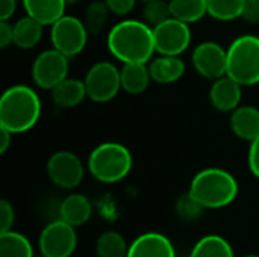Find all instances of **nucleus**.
I'll use <instances>...</instances> for the list:
<instances>
[{
  "instance_id": "3",
  "label": "nucleus",
  "mask_w": 259,
  "mask_h": 257,
  "mask_svg": "<svg viewBox=\"0 0 259 257\" xmlns=\"http://www.w3.org/2000/svg\"><path fill=\"white\" fill-rule=\"evenodd\" d=\"M188 194L205 209H220L237 198L238 183L226 170L206 168L193 177Z\"/></svg>"
},
{
  "instance_id": "31",
  "label": "nucleus",
  "mask_w": 259,
  "mask_h": 257,
  "mask_svg": "<svg viewBox=\"0 0 259 257\" xmlns=\"http://www.w3.org/2000/svg\"><path fill=\"white\" fill-rule=\"evenodd\" d=\"M105 3L109 8L111 14L121 17V15H127L134 9L137 0H105Z\"/></svg>"
},
{
  "instance_id": "15",
  "label": "nucleus",
  "mask_w": 259,
  "mask_h": 257,
  "mask_svg": "<svg viewBox=\"0 0 259 257\" xmlns=\"http://www.w3.org/2000/svg\"><path fill=\"white\" fill-rule=\"evenodd\" d=\"M231 129L243 141L252 142L259 136V109L253 106H238L231 115Z\"/></svg>"
},
{
  "instance_id": "22",
  "label": "nucleus",
  "mask_w": 259,
  "mask_h": 257,
  "mask_svg": "<svg viewBox=\"0 0 259 257\" xmlns=\"http://www.w3.org/2000/svg\"><path fill=\"white\" fill-rule=\"evenodd\" d=\"M190 257H235L231 244L219 236V235H208L203 236L191 250Z\"/></svg>"
},
{
  "instance_id": "23",
  "label": "nucleus",
  "mask_w": 259,
  "mask_h": 257,
  "mask_svg": "<svg viewBox=\"0 0 259 257\" xmlns=\"http://www.w3.org/2000/svg\"><path fill=\"white\" fill-rule=\"evenodd\" d=\"M0 257H33V250L26 236L9 230L0 235Z\"/></svg>"
},
{
  "instance_id": "9",
  "label": "nucleus",
  "mask_w": 259,
  "mask_h": 257,
  "mask_svg": "<svg viewBox=\"0 0 259 257\" xmlns=\"http://www.w3.org/2000/svg\"><path fill=\"white\" fill-rule=\"evenodd\" d=\"M153 36L156 52L164 56H179L191 44L190 24L175 17L155 26Z\"/></svg>"
},
{
  "instance_id": "20",
  "label": "nucleus",
  "mask_w": 259,
  "mask_h": 257,
  "mask_svg": "<svg viewBox=\"0 0 259 257\" xmlns=\"http://www.w3.org/2000/svg\"><path fill=\"white\" fill-rule=\"evenodd\" d=\"M85 97H88L85 82L79 79L67 77L52 89V98L55 105L65 109L80 105L85 100Z\"/></svg>"
},
{
  "instance_id": "8",
  "label": "nucleus",
  "mask_w": 259,
  "mask_h": 257,
  "mask_svg": "<svg viewBox=\"0 0 259 257\" xmlns=\"http://www.w3.org/2000/svg\"><path fill=\"white\" fill-rule=\"evenodd\" d=\"M32 80L41 89H53L68 77V56L56 48L41 52L32 64Z\"/></svg>"
},
{
  "instance_id": "18",
  "label": "nucleus",
  "mask_w": 259,
  "mask_h": 257,
  "mask_svg": "<svg viewBox=\"0 0 259 257\" xmlns=\"http://www.w3.org/2000/svg\"><path fill=\"white\" fill-rule=\"evenodd\" d=\"M120 77H121V89L134 95L144 92L152 80L149 65L141 62L123 64L120 70Z\"/></svg>"
},
{
  "instance_id": "11",
  "label": "nucleus",
  "mask_w": 259,
  "mask_h": 257,
  "mask_svg": "<svg viewBox=\"0 0 259 257\" xmlns=\"http://www.w3.org/2000/svg\"><path fill=\"white\" fill-rule=\"evenodd\" d=\"M83 164L71 151H56L47 162L49 179L62 189H74L83 180Z\"/></svg>"
},
{
  "instance_id": "14",
  "label": "nucleus",
  "mask_w": 259,
  "mask_h": 257,
  "mask_svg": "<svg viewBox=\"0 0 259 257\" xmlns=\"http://www.w3.org/2000/svg\"><path fill=\"white\" fill-rule=\"evenodd\" d=\"M127 257H176L173 244L161 233H144L129 247Z\"/></svg>"
},
{
  "instance_id": "36",
  "label": "nucleus",
  "mask_w": 259,
  "mask_h": 257,
  "mask_svg": "<svg viewBox=\"0 0 259 257\" xmlns=\"http://www.w3.org/2000/svg\"><path fill=\"white\" fill-rule=\"evenodd\" d=\"M12 135L14 133H11L9 130L0 127V155L6 153V150L9 148V145L12 142Z\"/></svg>"
},
{
  "instance_id": "7",
  "label": "nucleus",
  "mask_w": 259,
  "mask_h": 257,
  "mask_svg": "<svg viewBox=\"0 0 259 257\" xmlns=\"http://www.w3.org/2000/svg\"><path fill=\"white\" fill-rule=\"evenodd\" d=\"M88 29L85 23L76 17L64 15L52 24L50 38L53 48L65 56H77L83 52L88 41Z\"/></svg>"
},
{
  "instance_id": "26",
  "label": "nucleus",
  "mask_w": 259,
  "mask_h": 257,
  "mask_svg": "<svg viewBox=\"0 0 259 257\" xmlns=\"http://www.w3.org/2000/svg\"><path fill=\"white\" fill-rule=\"evenodd\" d=\"M129 247L124 238L117 232H105L96 242V253L99 257H127Z\"/></svg>"
},
{
  "instance_id": "39",
  "label": "nucleus",
  "mask_w": 259,
  "mask_h": 257,
  "mask_svg": "<svg viewBox=\"0 0 259 257\" xmlns=\"http://www.w3.org/2000/svg\"><path fill=\"white\" fill-rule=\"evenodd\" d=\"M141 2H144V3H146V2H150V0H141Z\"/></svg>"
},
{
  "instance_id": "28",
  "label": "nucleus",
  "mask_w": 259,
  "mask_h": 257,
  "mask_svg": "<svg viewBox=\"0 0 259 257\" xmlns=\"http://www.w3.org/2000/svg\"><path fill=\"white\" fill-rule=\"evenodd\" d=\"M143 17L144 21L155 27L161 23H164L165 20H168L171 15V8H170V2L167 0H150L146 2L144 9H143Z\"/></svg>"
},
{
  "instance_id": "6",
  "label": "nucleus",
  "mask_w": 259,
  "mask_h": 257,
  "mask_svg": "<svg viewBox=\"0 0 259 257\" xmlns=\"http://www.w3.org/2000/svg\"><path fill=\"white\" fill-rule=\"evenodd\" d=\"M87 95L91 101L108 103L121 89L120 70L108 61L96 62L85 76Z\"/></svg>"
},
{
  "instance_id": "16",
  "label": "nucleus",
  "mask_w": 259,
  "mask_h": 257,
  "mask_svg": "<svg viewBox=\"0 0 259 257\" xmlns=\"http://www.w3.org/2000/svg\"><path fill=\"white\" fill-rule=\"evenodd\" d=\"M152 80L156 83H175L185 74V62L179 56H164L150 61L149 64Z\"/></svg>"
},
{
  "instance_id": "12",
  "label": "nucleus",
  "mask_w": 259,
  "mask_h": 257,
  "mask_svg": "<svg viewBox=\"0 0 259 257\" xmlns=\"http://www.w3.org/2000/svg\"><path fill=\"white\" fill-rule=\"evenodd\" d=\"M191 58L196 71L205 79L217 80L228 74V50L214 41L196 45Z\"/></svg>"
},
{
  "instance_id": "38",
  "label": "nucleus",
  "mask_w": 259,
  "mask_h": 257,
  "mask_svg": "<svg viewBox=\"0 0 259 257\" xmlns=\"http://www.w3.org/2000/svg\"><path fill=\"white\" fill-rule=\"evenodd\" d=\"M244 257H259V256H255V254H249V256H244Z\"/></svg>"
},
{
  "instance_id": "30",
  "label": "nucleus",
  "mask_w": 259,
  "mask_h": 257,
  "mask_svg": "<svg viewBox=\"0 0 259 257\" xmlns=\"http://www.w3.org/2000/svg\"><path fill=\"white\" fill-rule=\"evenodd\" d=\"M15 220V214H14V208L9 204V201L2 200L0 201V232H9L12 230V224Z\"/></svg>"
},
{
  "instance_id": "4",
  "label": "nucleus",
  "mask_w": 259,
  "mask_h": 257,
  "mask_svg": "<svg viewBox=\"0 0 259 257\" xmlns=\"http://www.w3.org/2000/svg\"><path fill=\"white\" fill-rule=\"evenodd\" d=\"M132 153L120 142L99 144L88 158V171L102 183H117L132 170Z\"/></svg>"
},
{
  "instance_id": "33",
  "label": "nucleus",
  "mask_w": 259,
  "mask_h": 257,
  "mask_svg": "<svg viewBox=\"0 0 259 257\" xmlns=\"http://www.w3.org/2000/svg\"><path fill=\"white\" fill-rule=\"evenodd\" d=\"M241 18L250 24H259V0H246Z\"/></svg>"
},
{
  "instance_id": "1",
  "label": "nucleus",
  "mask_w": 259,
  "mask_h": 257,
  "mask_svg": "<svg viewBox=\"0 0 259 257\" xmlns=\"http://www.w3.org/2000/svg\"><path fill=\"white\" fill-rule=\"evenodd\" d=\"M106 44L111 55L123 64H147L156 52L153 27L140 20H123L112 26Z\"/></svg>"
},
{
  "instance_id": "5",
  "label": "nucleus",
  "mask_w": 259,
  "mask_h": 257,
  "mask_svg": "<svg viewBox=\"0 0 259 257\" xmlns=\"http://www.w3.org/2000/svg\"><path fill=\"white\" fill-rule=\"evenodd\" d=\"M228 76L241 86L259 83V36L241 35L228 48Z\"/></svg>"
},
{
  "instance_id": "40",
  "label": "nucleus",
  "mask_w": 259,
  "mask_h": 257,
  "mask_svg": "<svg viewBox=\"0 0 259 257\" xmlns=\"http://www.w3.org/2000/svg\"><path fill=\"white\" fill-rule=\"evenodd\" d=\"M39 257H46V256H42V254H41V256H39Z\"/></svg>"
},
{
  "instance_id": "29",
  "label": "nucleus",
  "mask_w": 259,
  "mask_h": 257,
  "mask_svg": "<svg viewBox=\"0 0 259 257\" xmlns=\"http://www.w3.org/2000/svg\"><path fill=\"white\" fill-rule=\"evenodd\" d=\"M203 211L205 208L200 203H197L190 194H185L184 197H181L176 204L178 217L184 221H196L197 218H200Z\"/></svg>"
},
{
  "instance_id": "34",
  "label": "nucleus",
  "mask_w": 259,
  "mask_h": 257,
  "mask_svg": "<svg viewBox=\"0 0 259 257\" xmlns=\"http://www.w3.org/2000/svg\"><path fill=\"white\" fill-rule=\"evenodd\" d=\"M14 44V24L9 20H0V47L6 48Z\"/></svg>"
},
{
  "instance_id": "37",
  "label": "nucleus",
  "mask_w": 259,
  "mask_h": 257,
  "mask_svg": "<svg viewBox=\"0 0 259 257\" xmlns=\"http://www.w3.org/2000/svg\"><path fill=\"white\" fill-rule=\"evenodd\" d=\"M67 2V5H76V3H79L80 0H65Z\"/></svg>"
},
{
  "instance_id": "17",
  "label": "nucleus",
  "mask_w": 259,
  "mask_h": 257,
  "mask_svg": "<svg viewBox=\"0 0 259 257\" xmlns=\"http://www.w3.org/2000/svg\"><path fill=\"white\" fill-rule=\"evenodd\" d=\"M27 15L33 17L44 26H52L65 15V0H23Z\"/></svg>"
},
{
  "instance_id": "27",
  "label": "nucleus",
  "mask_w": 259,
  "mask_h": 257,
  "mask_svg": "<svg viewBox=\"0 0 259 257\" xmlns=\"http://www.w3.org/2000/svg\"><path fill=\"white\" fill-rule=\"evenodd\" d=\"M109 8L106 6L105 0L103 2H91L87 9H85V18L83 23L88 29L90 33H100L106 23H108V17H109Z\"/></svg>"
},
{
  "instance_id": "35",
  "label": "nucleus",
  "mask_w": 259,
  "mask_h": 257,
  "mask_svg": "<svg viewBox=\"0 0 259 257\" xmlns=\"http://www.w3.org/2000/svg\"><path fill=\"white\" fill-rule=\"evenodd\" d=\"M17 9V0H0V20H9Z\"/></svg>"
},
{
  "instance_id": "19",
  "label": "nucleus",
  "mask_w": 259,
  "mask_h": 257,
  "mask_svg": "<svg viewBox=\"0 0 259 257\" xmlns=\"http://www.w3.org/2000/svg\"><path fill=\"white\" fill-rule=\"evenodd\" d=\"M91 212H93L91 203L82 194L68 195L67 198H64V201L61 203V208H59L61 220H64L65 223H68L73 227H79V226L85 224L90 220Z\"/></svg>"
},
{
  "instance_id": "2",
  "label": "nucleus",
  "mask_w": 259,
  "mask_h": 257,
  "mask_svg": "<svg viewBox=\"0 0 259 257\" xmlns=\"http://www.w3.org/2000/svg\"><path fill=\"white\" fill-rule=\"evenodd\" d=\"M41 117V100L27 85L9 86L0 98V127L11 133H24L35 127Z\"/></svg>"
},
{
  "instance_id": "32",
  "label": "nucleus",
  "mask_w": 259,
  "mask_h": 257,
  "mask_svg": "<svg viewBox=\"0 0 259 257\" xmlns=\"http://www.w3.org/2000/svg\"><path fill=\"white\" fill-rule=\"evenodd\" d=\"M247 162H249V170L250 173L259 179V136L250 142L249 147V155H247Z\"/></svg>"
},
{
  "instance_id": "25",
  "label": "nucleus",
  "mask_w": 259,
  "mask_h": 257,
  "mask_svg": "<svg viewBox=\"0 0 259 257\" xmlns=\"http://www.w3.org/2000/svg\"><path fill=\"white\" fill-rule=\"evenodd\" d=\"M246 0H206L208 15L219 21L241 18Z\"/></svg>"
},
{
  "instance_id": "13",
  "label": "nucleus",
  "mask_w": 259,
  "mask_h": 257,
  "mask_svg": "<svg viewBox=\"0 0 259 257\" xmlns=\"http://www.w3.org/2000/svg\"><path fill=\"white\" fill-rule=\"evenodd\" d=\"M241 85L229 77L228 74L214 80L211 91H209V100L212 106L220 112H232L240 106L243 92Z\"/></svg>"
},
{
  "instance_id": "10",
  "label": "nucleus",
  "mask_w": 259,
  "mask_h": 257,
  "mask_svg": "<svg viewBox=\"0 0 259 257\" xmlns=\"http://www.w3.org/2000/svg\"><path fill=\"white\" fill-rule=\"evenodd\" d=\"M77 245L74 227L58 220L44 227L39 235V250L46 257H70Z\"/></svg>"
},
{
  "instance_id": "21",
  "label": "nucleus",
  "mask_w": 259,
  "mask_h": 257,
  "mask_svg": "<svg viewBox=\"0 0 259 257\" xmlns=\"http://www.w3.org/2000/svg\"><path fill=\"white\" fill-rule=\"evenodd\" d=\"M42 27L44 24L26 14L14 23V45L23 50L35 47L42 38Z\"/></svg>"
},
{
  "instance_id": "24",
  "label": "nucleus",
  "mask_w": 259,
  "mask_h": 257,
  "mask_svg": "<svg viewBox=\"0 0 259 257\" xmlns=\"http://www.w3.org/2000/svg\"><path fill=\"white\" fill-rule=\"evenodd\" d=\"M171 15L188 24L202 20L208 14L206 0H170Z\"/></svg>"
}]
</instances>
